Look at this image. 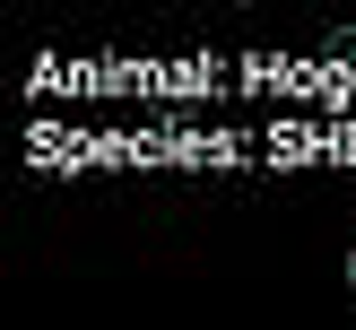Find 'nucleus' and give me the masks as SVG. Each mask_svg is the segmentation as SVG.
<instances>
[{
	"label": "nucleus",
	"instance_id": "obj_2",
	"mask_svg": "<svg viewBox=\"0 0 356 330\" xmlns=\"http://www.w3.org/2000/svg\"><path fill=\"white\" fill-rule=\"evenodd\" d=\"M348 287H356V252H348Z\"/></svg>",
	"mask_w": 356,
	"mask_h": 330
},
{
	"label": "nucleus",
	"instance_id": "obj_1",
	"mask_svg": "<svg viewBox=\"0 0 356 330\" xmlns=\"http://www.w3.org/2000/svg\"><path fill=\"white\" fill-rule=\"evenodd\" d=\"M330 61H339V69H356V26H339V35H330Z\"/></svg>",
	"mask_w": 356,
	"mask_h": 330
}]
</instances>
